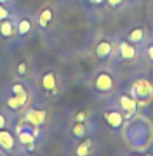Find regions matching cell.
Returning a JSON list of instances; mask_svg holds the SVG:
<instances>
[{"label":"cell","mask_w":153,"mask_h":156,"mask_svg":"<svg viewBox=\"0 0 153 156\" xmlns=\"http://www.w3.org/2000/svg\"><path fill=\"white\" fill-rule=\"evenodd\" d=\"M111 89H113V76L106 71L99 73L94 80V90L99 94H108L111 92Z\"/></svg>","instance_id":"6da1fadb"},{"label":"cell","mask_w":153,"mask_h":156,"mask_svg":"<svg viewBox=\"0 0 153 156\" xmlns=\"http://www.w3.org/2000/svg\"><path fill=\"white\" fill-rule=\"evenodd\" d=\"M153 94V87L150 82L146 80H137L136 83L132 85V89H130V95L134 97V99H146L150 95Z\"/></svg>","instance_id":"7a4b0ae2"},{"label":"cell","mask_w":153,"mask_h":156,"mask_svg":"<svg viewBox=\"0 0 153 156\" xmlns=\"http://www.w3.org/2000/svg\"><path fill=\"white\" fill-rule=\"evenodd\" d=\"M17 137H19L21 146H24L26 151H33L35 149V135L31 134V130H30V123H28V127L19 125V128H17Z\"/></svg>","instance_id":"3957f363"},{"label":"cell","mask_w":153,"mask_h":156,"mask_svg":"<svg viewBox=\"0 0 153 156\" xmlns=\"http://www.w3.org/2000/svg\"><path fill=\"white\" fill-rule=\"evenodd\" d=\"M0 147L5 151V153H12L14 147H16V139L14 135L5 130V128H0Z\"/></svg>","instance_id":"277c9868"},{"label":"cell","mask_w":153,"mask_h":156,"mask_svg":"<svg viewBox=\"0 0 153 156\" xmlns=\"http://www.w3.org/2000/svg\"><path fill=\"white\" fill-rule=\"evenodd\" d=\"M46 116H47V113L44 111V109H30V111L26 113L24 120H26V123H30V125L40 127L42 123L46 122Z\"/></svg>","instance_id":"5b68a950"},{"label":"cell","mask_w":153,"mask_h":156,"mask_svg":"<svg viewBox=\"0 0 153 156\" xmlns=\"http://www.w3.org/2000/svg\"><path fill=\"white\" fill-rule=\"evenodd\" d=\"M120 106L125 111V116H132L137 109V101L132 95H120Z\"/></svg>","instance_id":"8992f818"},{"label":"cell","mask_w":153,"mask_h":156,"mask_svg":"<svg viewBox=\"0 0 153 156\" xmlns=\"http://www.w3.org/2000/svg\"><path fill=\"white\" fill-rule=\"evenodd\" d=\"M104 118H106L108 125L111 128H115V130H118L124 125V120H125V116L120 111H106L104 113Z\"/></svg>","instance_id":"52a82bcc"},{"label":"cell","mask_w":153,"mask_h":156,"mask_svg":"<svg viewBox=\"0 0 153 156\" xmlns=\"http://www.w3.org/2000/svg\"><path fill=\"white\" fill-rule=\"evenodd\" d=\"M118 49H120L122 59H134L136 57V49H134V44H130V42H125V40L120 42Z\"/></svg>","instance_id":"ba28073f"},{"label":"cell","mask_w":153,"mask_h":156,"mask_svg":"<svg viewBox=\"0 0 153 156\" xmlns=\"http://www.w3.org/2000/svg\"><path fill=\"white\" fill-rule=\"evenodd\" d=\"M42 87L44 90L47 92H56V75L54 73H46L44 76H42Z\"/></svg>","instance_id":"9c48e42d"},{"label":"cell","mask_w":153,"mask_h":156,"mask_svg":"<svg viewBox=\"0 0 153 156\" xmlns=\"http://www.w3.org/2000/svg\"><path fill=\"white\" fill-rule=\"evenodd\" d=\"M111 54V44L108 42V40H103V42H99L96 47V56L99 57V59H104V57H108Z\"/></svg>","instance_id":"30bf717a"},{"label":"cell","mask_w":153,"mask_h":156,"mask_svg":"<svg viewBox=\"0 0 153 156\" xmlns=\"http://www.w3.org/2000/svg\"><path fill=\"white\" fill-rule=\"evenodd\" d=\"M51 19H52V11L51 9H44L38 16V26L40 28H47L49 23H51Z\"/></svg>","instance_id":"8fae6325"},{"label":"cell","mask_w":153,"mask_h":156,"mask_svg":"<svg viewBox=\"0 0 153 156\" xmlns=\"http://www.w3.org/2000/svg\"><path fill=\"white\" fill-rule=\"evenodd\" d=\"M91 147H92V140L91 139H85L82 144L77 146V156H89V153H91Z\"/></svg>","instance_id":"7c38bea8"},{"label":"cell","mask_w":153,"mask_h":156,"mask_svg":"<svg viewBox=\"0 0 153 156\" xmlns=\"http://www.w3.org/2000/svg\"><path fill=\"white\" fill-rule=\"evenodd\" d=\"M12 33H14V26H12L11 21H2L0 24V35L5 37V38H11Z\"/></svg>","instance_id":"4fadbf2b"},{"label":"cell","mask_w":153,"mask_h":156,"mask_svg":"<svg viewBox=\"0 0 153 156\" xmlns=\"http://www.w3.org/2000/svg\"><path fill=\"white\" fill-rule=\"evenodd\" d=\"M73 137H77V139H80V137H84L85 132H87V125H85L84 122H75L73 125Z\"/></svg>","instance_id":"5bb4252c"},{"label":"cell","mask_w":153,"mask_h":156,"mask_svg":"<svg viewBox=\"0 0 153 156\" xmlns=\"http://www.w3.org/2000/svg\"><path fill=\"white\" fill-rule=\"evenodd\" d=\"M143 37H144L143 28H136L129 33V42L130 44H139V42H143Z\"/></svg>","instance_id":"9a60e30c"},{"label":"cell","mask_w":153,"mask_h":156,"mask_svg":"<svg viewBox=\"0 0 153 156\" xmlns=\"http://www.w3.org/2000/svg\"><path fill=\"white\" fill-rule=\"evenodd\" d=\"M30 30H31V23H30V19H21L19 24H17V33L21 35V37H24V35L30 33Z\"/></svg>","instance_id":"2e32d148"},{"label":"cell","mask_w":153,"mask_h":156,"mask_svg":"<svg viewBox=\"0 0 153 156\" xmlns=\"http://www.w3.org/2000/svg\"><path fill=\"white\" fill-rule=\"evenodd\" d=\"M11 90H12V94H14V95L28 94V92H26V89H24V85H23V83H14V85L11 87Z\"/></svg>","instance_id":"e0dca14e"},{"label":"cell","mask_w":153,"mask_h":156,"mask_svg":"<svg viewBox=\"0 0 153 156\" xmlns=\"http://www.w3.org/2000/svg\"><path fill=\"white\" fill-rule=\"evenodd\" d=\"M7 106L11 108V109H17V108H21V102H19L17 97L14 95V97H9V99H7Z\"/></svg>","instance_id":"ac0fdd59"},{"label":"cell","mask_w":153,"mask_h":156,"mask_svg":"<svg viewBox=\"0 0 153 156\" xmlns=\"http://www.w3.org/2000/svg\"><path fill=\"white\" fill-rule=\"evenodd\" d=\"M7 17H9V11L0 4V21H4V19H7Z\"/></svg>","instance_id":"d6986e66"},{"label":"cell","mask_w":153,"mask_h":156,"mask_svg":"<svg viewBox=\"0 0 153 156\" xmlns=\"http://www.w3.org/2000/svg\"><path fill=\"white\" fill-rule=\"evenodd\" d=\"M106 2H108V5H110V7H118L124 0H106Z\"/></svg>","instance_id":"ffe728a7"},{"label":"cell","mask_w":153,"mask_h":156,"mask_svg":"<svg viewBox=\"0 0 153 156\" xmlns=\"http://www.w3.org/2000/svg\"><path fill=\"white\" fill-rule=\"evenodd\" d=\"M17 73H19V75H24V73H26V62H21V64L17 66Z\"/></svg>","instance_id":"44dd1931"},{"label":"cell","mask_w":153,"mask_h":156,"mask_svg":"<svg viewBox=\"0 0 153 156\" xmlns=\"http://www.w3.org/2000/svg\"><path fill=\"white\" fill-rule=\"evenodd\" d=\"M84 120H85V113H84V111L78 113V115L75 116V122H84Z\"/></svg>","instance_id":"7402d4cb"},{"label":"cell","mask_w":153,"mask_h":156,"mask_svg":"<svg viewBox=\"0 0 153 156\" xmlns=\"http://www.w3.org/2000/svg\"><path fill=\"white\" fill-rule=\"evenodd\" d=\"M5 125H7L5 116H4V115H0V128H5Z\"/></svg>","instance_id":"603a6c76"},{"label":"cell","mask_w":153,"mask_h":156,"mask_svg":"<svg viewBox=\"0 0 153 156\" xmlns=\"http://www.w3.org/2000/svg\"><path fill=\"white\" fill-rule=\"evenodd\" d=\"M148 56H150V59L153 61V45H150V47H148Z\"/></svg>","instance_id":"cb8c5ba5"},{"label":"cell","mask_w":153,"mask_h":156,"mask_svg":"<svg viewBox=\"0 0 153 156\" xmlns=\"http://www.w3.org/2000/svg\"><path fill=\"white\" fill-rule=\"evenodd\" d=\"M91 4H101V2H104V0H89Z\"/></svg>","instance_id":"d4e9b609"},{"label":"cell","mask_w":153,"mask_h":156,"mask_svg":"<svg viewBox=\"0 0 153 156\" xmlns=\"http://www.w3.org/2000/svg\"><path fill=\"white\" fill-rule=\"evenodd\" d=\"M4 2H7V0H0V4H4Z\"/></svg>","instance_id":"484cf974"},{"label":"cell","mask_w":153,"mask_h":156,"mask_svg":"<svg viewBox=\"0 0 153 156\" xmlns=\"http://www.w3.org/2000/svg\"><path fill=\"white\" fill-rule=\"evenodd\" d=\"M136 156H137V154H136Z\"/></svg>","instance_id":"4316f807"}]
</instances>
